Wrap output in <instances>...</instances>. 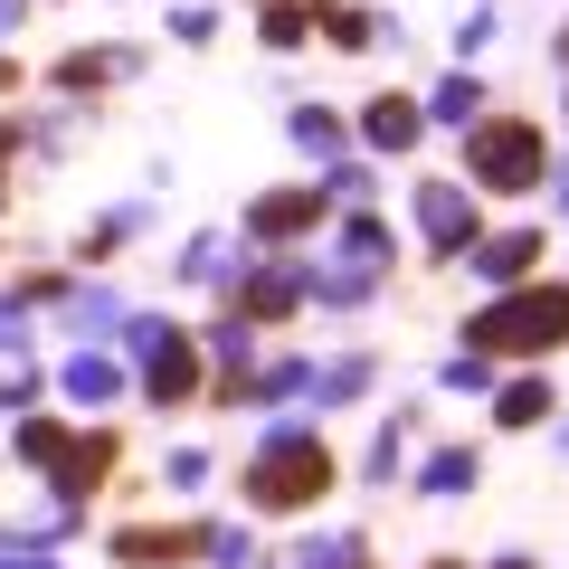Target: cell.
I'll use <instances>...</instances> for the list:
<instances>
[{
    "label": "cell",
    "mask_w": 569,
    "mask_h": 569,
    "mask_svg": "<svg viewBox=\"0 0 569 569\" xmlns=\"http://www.w3.org/2000/svg\"><path fill=\"white\" fill-rule=\"evenodd\" d=\"M200 560H209V569H247V560H257L247 522H200Z\"/></svg>",
    "instance_id": "cell-28"
},
{
    "label": "cell",
    "mask_w": 569,
    "mask_h": 569,
    "mask_svg": "<svg viewBox=\"0 0 569 569\" xmlns=\"http://www.w3.org/2000/svg\"><path fill=\"white\" fill-rule=\"evenodd\" d=\"M408 437H418V408H399V418H380V437H370V485H399V456H408Z\"/></svg>",
    "instance_id": "cell-27"
},
{
    "label": "cell",
    "mask_w": 569,
    "mask_h": 569,
    "mask_svg": "<svg viewBox=\"0 0 569 569\" xmlns=\"http://www.w3.org/2000/svg\"><path fill=\"white\" fill-rule=\"evenodd\" d=\"M10 86H20V58H0V96H10Z\"/></svg>",
    "instance_id": "cell-40"
},
{
    "label": "cell",
    "mask_w": 569,
    "mask_h": 569,
    "mask_svg": "<svg viewBox=\"0 0 569 569\" xmlns=\"http://www.w3.org/2000/svg\"><path fill=\"white\" fill-rule=\"evenodd\" d=\"M58 389L77 408H104V399H123V361H114V351H77V361L58 370Z\"/></svg>",
    "instance_id": "cell-17"
},
{
    "label": "cell",
    "mask_w": 569,
    "mask_h": 569,
    "mask_svg": "<svg viewBox=\"0 0 569 569\" xmlns=\"http://www.w3.org/2000/svg\"><path fill=\"white\" fill-rule=\"evenodd\" d=\"M560 114H569V96H560Z\"/></svg>",
    "instance_id": "cell-44"
},
{
    "label": "cell",
    "mask_w": 569,
    "mask_h": 569,
    "mask_svg": "<svg viewBox=\"0 0 569 569\" xmlns=\"http://www.w3.org/2000/svg\"><path fill=\"white\" fill-rule=\"evenodd\" d=\"M67 437H77V427H67V418H39V408H20V427H10V447H20V466H58V456H67Z\"/></svg>",
    "instance_id": "cell-22"
},
{
    "label": "cell",
    "mask_w": 569,
    "mask_h": 569,
    "mask_svg": "<svg viewBox=\"0 0 569 569\" xmlns=\"http://www.w3.org/2000/svg\"><path fill=\"white\" fill-rule=\"evenodd\" d=\"M370 380H380V361H370V351H342V361H313V389H305V399H323V408H351Z\"/></svg>",
    "instance_id": "cell-20"
},
{
    "label": "cell",
    "mask_w": 569,
    "mask_h": 569,
    "mask_svg": "<svg viewBox=\"0 0 569 569\" xmlns=\"http://www.w3.org/2000/svg\"><path fill=\"white\" fill-rule=\"evenodd\" d=\"M550 181V133L531 114H475L466 123V190L475 200H531Z\"/></svg>",
    "instance_id": "cell-3"
},
{
    "label": "cell",
    "mask_w": 569,
    "mask_h": 569,
    "mask_svg": "<svg viewBox=\"0 0 569 569\" xmlns=\"http://www.w3.org/2000/svg\"><path fill=\"white\" fill-rule=\"evenodd\" d=\"M475 485H485V456L475 447H437L418 466V493H475Z\"/></svg>",
    "instance_id": "cell-23"
},
{
    "label": "cell",
    "mask_w": 569,
    "mask_h": 569,
    "mask_svg": "<svg viewBox=\"0 0 569 569\" xmlns=\"http://www.w3.org/2000/svg\"><path fill=\"white\" fill-rule=\"evenodd\" d=\"M133 67H142L133 48H67V58L48 67V86H58V96H77V104H86V96H96V86H114V77H133Z\"/></svg>",
    "instance_id": "cell-12"
},
{
    "label": "cell",
    "mask_w": 569,
    "mask_h": 569,
    "mask_svg": "<svg viewBox=\"0 0 569 569\" xmlns=\"http://www.w3.org/2000/svg\"><path fill=\"white\" fill-rule=\"evenodd\" d=\"M418 133H427V104L418 96H370L361 104V142H370V152H418Z\"/></svg>",
    "instance_id": "cell-13"
},
{
    "label": "cell",
    "mask_w": 569,
    "mask_h": 569,
    "mask_svg": "<svg viewBox=\"0 0 569 569\" xmlns=\"http://www.w3.org/2000/svg\"><path fill=\"white\" fill-rule=\"evenodd\" d=\"M295 305H305V257L295 247H257V266L228 284V313L238 323H295Z\"/></svg>",
    "instance_id": "cell-6"
},
{
    "label": "cell",
    "mask_w": 569,
    "mask_h": 569,
    "mask_svg": "<svg viewBox=\"0 0 569 569\" xmlns=\"http://www.w3.org/2000/svg\"><path fill=\"white\" fill-rule=\"evenodd\" d=\"M550 456H560V466H569V418H560V427H550Z\"/></svg>",
    "instance_id": "cell-38"
},
{
    "label": "cell",
    "mask_w": 569,
    "mask_h": 569,
    "mask_svg": "<svg viewBox=\"0 0 569 569\" xmlns=\"http://www.w3.org/2000/svg\"><path fill=\"white\" fill-rule=\"evenodd\" d=\"M323 190H332V200H351V209H361V200H370V162H351V152H342V162L323 171Z\"/></svg>",
    "instance_id": "cell-32"
},
{
    "label": "cell",
    "mask_w": 569,
    "mask_h": 569,
    "mask_svg": "<svg viewBox=\"0 0 569 569\" xmlns=\"http://www.w3.org/2000/svg\"><path fill=\"white\" fill-rule=\"evenodd\" d=\"M408 219H418L427 257H466V247L485 238V200H475L466 181H418L408 190Z\"/></svg>",
    "instance_id": "cell-7"
},
{
    "label": "cell",
    "mask_w": 569,
    "mask_h": 569,
    "mask_svg": "<svg viewBox=\"0 0 569 569\" xmlns=\"http://www.w3.org/2000/svg\"><path fill=\"white\" fill-rule=\"evenodd\" d=\"M569 342V276H522V284H493V305L466 313V351L485 361H541V351Z\"/></svg>",
    "instance_id": "cell-2"
},
{
    "label": "cell",
    "mask_w": 569,
    "mask_h": 569,
    "mask_svg": "<svg viewBox=\"0 0 569 569\" xmlns=\"http://www.w3.org/2000/svg\"><path fill=\"white\" fill-rule=\"evenodd\" d=\"M123 351H133V380H142V399H152V408H200V389H209L200 332L152 323V313H123Z\"/></svg>",
    "instance_id": "cell-4"
},
{
    "label": "cell",
    "mask_w": 569,
    "mask_h": 569,
    "mask_svg": "<svg viewBox=\"0 0 569 569\" xmlns=\"http://www.w3.org/2000/svg\"><path fill=\"white\" fill-rule=\"evenodd\" d=\"M485 399H493V427H541V418H550V380H541V370H522V380L485 389Z\"/></svg>",
    "instance_id": "cell-21"
},
{
    "label": "cell",
    "mask_w": 569,
    "mask_h": 569,
    "mask_svg": "<svg viewBox=\"0 0 569 569\" xmlns=\"http://www.w3.org/2000/svg\"><path fill=\"white\" fill-rule=\"evenodd\" d=\"M29 10H39V0H0V29H20V20H29Z\"/></svg>",
    "instance_id": "cell-37"
},
{
    "label": "cell",
    "mask_w": 569,
    "mask_h": 569,
    "mask_svg": "<svg viewBox=\"0 0 569 569\" xmlns=\"http://www.w3.org/2000/svg\"><path fill=\"white\" fill-rule=\"evenodd\" d=\"M332 485H342V456H332L323 427H305V418L266 427V447L238 466V503L247 512H313Z\"/></svg>",
    "instance_id": "cell-1"
},
{
    "label": "cell",
    "mask_w": 569,
    "mask_h": 569,
    "mask_svg": "<svg viewBox=\"0 0 569 569\" xmlns=\"http://www.w3.org/2000/svg\"><path fill=\"white\" fill-rule=\"evenodd\" d=\"M257 39L266 48H305L313 39V0H257Z\"/></svg>",
    "instance_id": "cell-26"
},
{
    "label": "cell",
    "mask_w": 569,
    "mask_h": 569,
    "mask_svg": "<svg viewBox=\"0 0 569 569\" xmlns=\"http://www.w3.org/2000/svg\"><path fill=\"white\" fill-rule=\"evenodd\" d=\"M399 266V247H389V228L370 219V209H351L342 228H332V247H323V266H305V295H323L332 313H351V305H370V284Z\"/></svg>",
    "instance_id": "cell-5"
},
{
    "label": "cell",
    "mask_w": 569,
    "mask_h": 569,
    "mask_svg": "<svg viewBox=\"0 0 569 569\" xmlns=\"http://www.w3.org/2000/svg\"><path fill=\"white\" fill-rule=\"evenodd\" d=\"M284 133H295V152H313V162H342V152H351V123L332 114V104H295Z\"/></svg>",
    "instance_id": "cell-18"
},
{
    "label": "cell",
    "mask_w": 569,
    "mask_h": 569,
    "mask_svg": "<svg viewBox=\"0 0 569 569\" xmlns=\"http://www.w3.org/2000/svg\"><path fill=\"white\" fill-rule=\"evenodd\" d=\"M485 96H493V86L475 77V67H456V77H437V86H427V123H456V133H466L475 114H493Z\"/></svg>",
    "instance_id": "cell-15"
},
{
    "label": "cell",
    "mask_w": 569,
    "mask_h": 569,
    "mask_svg": "<svg viewBox=\"0 0 569 569\" xmlns=\"http://www.w3.org/2000/svg\"><path fill=\"white\" fill-rule=\"evenodd\" d=\"M485 569H531V550H503V560H485Z\"/></svg>",
    "instance_id": "cell-39"
},
{
    "label": "cell",
    "mask_w": 569,
    "mask_h": 569,
    "mask_svg": "<svg viewBox=\"0 0 569 569\" xmlns=\"http://www.w3.org/2000/svg\"><path fill=\"white\" fill-rule=\"evenodd\" d=\"M181 284H228V238H190L181 247Z\"/></svg>",
    "instance_id": "cell-29"
},
{
    "label": "cell",
    "mask_w": 569,
    "mask_h": 569,
    "mask_svg": "<svg viewBox=\"0 0 569 569\" xmlns=\"http://www.w3.org/2000/svg\"><path fill=\"white\" fill-rule=\"evenodd\" d=\"M114 560L123 569H190V560H200V522H123L114 531Z\"/></svg>",
    "instance_id": "cell-10"
},
{
    "label": "cell",
    "mask_w": 569,
    "mask_h": 569,
    "mask_svg": "<svg viewBox=\"0 0 569 569\" xmlns=\"http://www.w3.org/2000/svg\"><path fill=\"white\" fill-rule=\"evenodd\" d=\"M171 29H181L190 48H209V39H219V10H181V20H171Z\"/></svg>",
    "instance_id": "cell-35"
},
{
    "label": "cell",
    "mask_w": 569,
    "mask_h": 569,
    "mask_svg": "<svg viewBox=\"0 0 569 569\" xmlns=\"http://www.w3.org/2000/svg\"><path fill=\"white\" fill-rule=\"evenodd\" d=\"M447 389H475V399H485V389H493V361H485V351H456V361H447Z\"/></svg>",
    "instance_id": "cell-33"
},
{
    "label": "cell",
    "mask_w": 569,
    "mask_h": 569,
    "mask_svg": "<svg viewBox=\"0 0 569 569\" xmlns=\"http://www.w3.org/2000/svg\"><path fill=\"white\" fill-rule=\"evenodd\" d=\"M541 228H493V238H475L466 257H475V276L485 284H522V276H541Z\"/></svg>",
    "instance_id": "cell-11"
},
{
    "label": "cell",
    "mask_w": 569,
    "mask_h": 569,
    "mask_svg": "<svg viewBox=\"0 0 569 569\" xmlns=\"http://www.w3.org/2000/svg\"><path fill=\"white\" fill-rule=\"evenodd\" d=\"M162 475H171V493H200L219 466H209V447H171V466H162Z\"/></svg>",
    "instance_id": "cell-31"
},
{
    "label": "cell",
    "mask_w": 569,
    "mask_h": 569,
    "mask_svg": "<svg viewBox=\"0 0 569 569\" xmlns=\"http://www.w3.org/2000/svg\"><path fill=\"white\" fill-rule=\"evenodd\" d=\"M550 58H560V67H569V29H560V39H550Z\"/></svg>",
    "instance_id": "cell-41"
},
{
    "label": "cell",
    "mask_w": 569,
    "mask_h": 569,
    "mask_svg": "<svg viewBox=\"0 0 569 569\" xmlns=\"http://www.w3.org/2000/svg\"><path fill=\"white\" fill-rule=\"evenodd\" d=\"M29 399H39V361H29V342H20V332H0V408L20 418Z\"/></svg>",
    "instance_id": "cell-25"
},
{
    "label": "cell",
    "mask_w": 569,
    "mask_h": 569,
    "mask_svg": "<svg viewBox=\"0 0 569 569\" xmlns=\"http://www.w3.org/2000/svg\"><path fill=\"white\" fill-rule=\"evenodd\" d=\"M485 39H493V10H475V20H456V58H475Z\"/></svg>",
    "instance_id": "cell-36"
},
{
    "label": "cell",
    "mask_w": 569,
    "mask_h": 569,
    "mask_svg": "<svg viewBox=\"0 0 569 569\" xmlns=\"http://www.w3.org/2000/svg\"><path fill=\"white\" fill-rule=\"evenodd\" d=\"M313 389V361L305 351H284V361H257L247 370V408H284V399H305Z\"/></svg>",
    "instance_id": "cell-19"
},
{
    "label": "cell",
    "mask_w": 569,
    "mask_h": 569,
    "mask_svg": "<svg viewBox=\"0 0 569 569\" xmlns=\"http://www.w3.org/2000/svg\"><path fill=\"white\" fill-rule=\"evenodd\" d=\"M313 29H323L332 48H351V58H361V48H380V20H370V10H351V0H313Z\"/></svg>",
    "instance_id": "cell-24"
},
{
    "label": "cell",
    "mask_w": 569,
    "mask_h": 569,
    "mask_svg": "<svg viewBox=\"0 0 569 569\" xmlns=\"http://www.w3.org/2000/svg\"><path fill=\"white\" fill-rule=\"evenodd\" d=\"M427 569H466V560H427Z\"/></svg>",
    "instance_id": "cell-42"
},
{
    "label": "cell",
    "mask_w": 569,
    "mask_h": 569,
    "mask_svg": "<svg viewBox=\"0 0 569 569\" xmlns=\"http://www.w3.org/2000/svg\"><path fill=\"white\" fill-rule=\"evenodd\" d=\"M133 228H142V209H114V219H96V228H86V247H77V257H86V266H104L123 238H133Z\"/></svg>",
    "instance_id": "cell-30"
},
{
    "label": "cell",
    "mask_w": 569,
    "mask_h": 569,
    "mask_svg": "<svg viewBox=\"0 0 569 569\" xmlns=\"http://www.w3.org/2000/svg\"><path fill=\"white\" fill-rule=\"evenodd\" d=\"M323 219H332V190L323 181L257 190V200H247V247H305V238H323Z\"/></svg>",
    "instance_id": "cell-8"
},
{
    "label": "cell",
    "mask_w": 569,
    "mask_h": 569,
    "mask_svg": "<svg viewBox=\"0 0 569 569\" xmlns=\"http://www.w3.org/2000/svg\"><path fill=\"white\" fill-rule=\"evenodd\" d=\"M560 219H569V181H560Z\"/></svg>",
    "instance_id": "cell-43"
},
{
    "label": "cell",
    "mask_w": 569,
    "mask_h": 569,
    "mask_svg": "<svg viewBox=\"0 0 569 569\" xmlns=\"http://www.w3.org/2000/svg\"><path fill=\"white\" fill-rule=\"evenodd\" d=\"M58 313H67V332H77V342H104V332H123V295H114V284H96V295H86V284H67Z\"/></svg>",
    "instance_id": "cell-16"
},
{
    "label": "cell",
    "mask_w": 569,
    "mask_h": 569,
    "mask_svg": "<svg viewBox=\"0 0 569 569\" xmlns=\"http://www.w3.org/2000/svg\"><path fill=\"white\" fill-rule=\"evenodd\" d=\"M114 466H123V437H114V427H77V437H67V456H58V466H48V485H58V503H96V485H114Z\"/></svg>",
    "instance_id": "cell-9"
},
{
    "label": "cell",
    "mask_w": 569,
    "mask_h": 569,
    "mask_svg": "<svg viewBox=\"0 0 569 569\" xmlns=\"http://www.w3.org/2000/svg\"><path fill=\"white\" fill-rule=\"evenodd\" d=\"M257 569H380V560H370L361 531H323V541H284L276 560H257Z\"/></svg>",
    "instance_id": "cell-14"
},
{
    "label": "cell",
    "mask_w": 569,
    "mask_h": 569,
    "mask_svg": "<svg viewBox=\"0 0 569 569\" xmlns=\"http://www.w3.org/2000/svg\"><path fill=\"white\" fill-rule=\"evenodd\" d=\"M0 569H67V560H48V541H0Z\"/></svg>",
    "instance_id": "cell-34"
}]
</instances>
